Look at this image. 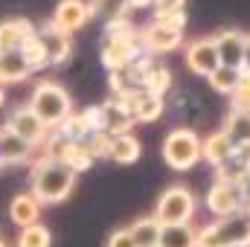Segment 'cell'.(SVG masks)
<instances>
[{
    "instance_id": "39",
    "label": "cell",
    "mask_w": 250,
    "mask_h": 247,
    "mask_svg": "<svg viewBox=\"0 0 250 247\" xmlns=\"http://www.w3.org/2000/svg\"><path fill=\"white\" fill-rule=\"evenodd\" d=\"M3 105H6V87L0 84V111H3Z\"/></svg>"
},
{
    "instance_id": "36",
    "label": "cell",
    "mask_w": 250,
    "mask_h": 247,
    "mask_svg": "<svg viewBox=\"0 0 250 247\" xmlns=\"http://www.w3.org/2000/svg\"><path fill=\"white\" fill-rule=\"evenodd\" d=\"M151 9H154V15H163V12H184V9H187V0H154Z\"/></svg>"
},
{
    "instance_id": "10",
    "label": "cell",
    "mask_w": 250,
    "mask_h": 247,
    "mask_svg": "<svg viewBox=\"0 0 250 247\" xmlns=\"http://www.w3.org/2000/svg\"><path fill=\"white\" fill-rule=\"evenodd\" d=\"M184 59H187L189 70L195 76H201V79H207L221 64L218 62V50H215V38L212 35H201V38L189 41L187 47H184Z\"/></svg>"
},
{
    "instance_id": "12",
    "label": "cell",
    "mask_w": 250,
    "mask_h": 247,
    "mask_svg": "<svg viewBox=\"0 0 250 247\" xmlns=\"http://www.w3.org/2000/svg\"><path fill=\"white\" fill-rule=\"evenodd\" d=\"M90 18H93V15H90V3H87V0H59V3H56V12H53V18H50V23H53L56 29L67 32V35H73V32H79L82 26H87Z\"/></svg>"
},
{
    "instance_id": "6",
    "label": "cell",
    "mask_w": 250,
    "mask_h": 247,
    "mask_svg": "<svg viewBox=\"0 0 250 247\" xmlns=\"http://www.w3.org/2000/svg\"><path fill=\"white\" fill-rule=\"evenodd\" d=\"M143 56V44H140V29H128V32H105V44H102V64L108 70L128 67L134 59Z\"/></svg>"
},
{
    "instance_id": "15",
    "label": "cell",
    "mask_w": 250,
    "mask_h": 247,
    "mask_svg": "<svg viewBox=\"0 0 250 247\" xmlns=\"http://www.w3.org/2000/svg\"><path fill=\"white\" fill-rule=\"evenodd\" d=\"M38 32H41L44 47H47L50 67H62V64L70 62V56H73V35H67V32H62V29H56L50 21H47Z\"/></svg>"
},
{
    "instance_id": "20",
    "label": "cell",
    "mask_w": 250,
    "mask_h": 247,
    "mask_svg": "<svg viewBox=\"0 0 250 247\" xmlns=\"http://www.w3.org/2000/svg\"><path fill=\"white\" fill-rule=\"evenodd\" d=\"M32 76L29 64L23 62L21 53H0V84H21Z\"/></svg>"
},
{
    "instance_id": "14",
    "label": "cell",
    "mask_w": 250,
    "mask_h": 247,
    "mask_svg": "<svg viewBox=\"0 0 250 247\" xmlns=\"http://www.w3.org/2000/svg\"><path fill=\"white\" fill-rule=\"evenodd\" d=\"M32 157H35V145L18 137L6 123L0 125V160L6 166H18V163H29Z\"/></svg>"
},
{
    "instance_id": "30",
    "label": "cell",
    "mask_w": 250,
    "mask_h": 247,
    "mask_svg": "<svg viewBox=\"0 0 250 247\" xmlns=\"http://www.w3.org/2000/svg\"><path fill=\"white\" fill-rule=\"evenodd\" d=\"M90 3V15L93 18H102L105 23L114 21V18H125L131 12L128 0H87Z\"/></svg>"
},
{
    "instance_id": "41",
    "label": "cell",
    "mask_w": 250,
    "mask_h": 247,
    "mask_svg": "<svg viewBox=\"0 0 250 247\" xmlns=\"http://www.w3.org/2000/svg\"><path fill=\"white\" fill-rule=\"evenodd\" d=\"M3 166H6V163H3V160H0V169H3Z\"/></svg>"
},
{
    "instance_id": "3",
    "label": "cell",
    "mask_w": 250,
    "mask_h": 247,
    "mask_svg": "<svg viewBox=\"0 0 250 247\" xmlns=\"http://www.w3.org/2000/svg\"><path fill=\"white\" fill-rule=\"evenodd\" d=\"M26 105L38 114V120L47 125V128H59V125L73 114V99H70V93L64 90L59 82H50V79H44V82H38V84L32 87V96H29Z\"/></svg>"
},
{
    "instance_id": "33",
    "label": "cell",
    "mask_w": 250,
    "mask_h": 247,
    "mask_svg": "<svg viewBox=\"0 0 250 247\" xmlns=\"http://www.w3.org/2000/svg\"><path fill=\"white\" fill-rule=\"evenodd\" d=\"M82 114H84V120H87V125H90V131H105L102 105H87V108H82Z\"/></svg>"
},
{
    "instance_id": "16",
    "label": "cell",
    "mask_w": 250,
    "mask_h": 247,
    "mask_svg": "<svg viewBox=\"0 0 250 247\" xmlns=\"http://www.w3.org/2000/svg\"><path fill=\"white\" fill-rule=\"evenodd\" d=\"M233 154H236V143L224 134V128H218V131L201 137V160H207L212 169L221 166L224 160H230Z\"/></svg>"
},
{
    "instance_id": "28",
    "label": "cell",
    "mask_w": 250,
    "mask_h": 247,
    "mask_svg": "<svg viewBox=\"0 0 250 247\" xmlns=\"http://www.w3.org/2000/svg\"><path fill=\"white\" fill-rule=\"evenodd\" d=\"M239 67H227V64H218L209 76H207V82H209V87L215 90V93H221V96H230L233 90H236V84H239Z\"/></svg>"
},
{
    "instance_id": "32",
    "label": "cell",
    "mask_w": 250,
    "mask_h": 247,
    "mask_svg": "<svg viewBox=\"0 0 250 247\" xmlns=\"http://www.w3.org/2000/svg\"><path fill=\"white\" fill-rule=\"evenodd\" d=\"M111 145H114V134L108 131H93L87 137V148L96 160H111Z\"/></svg>"
},
{
    "instance_id": "18",
    "label": "cell",
    "mask_w": 250,
    "mask_h": 247,
    "mask_svg": "<svg viewBox=\"0 0 250 247\" xmlns=\"http://www.w3.org/2000/svg\"><path fill=\"white\" fill-rule=\"evenodd\" d=\"M41 218V201L32 192H21L9 201V221L18 227H29Z\"/></svg>"
},
{
    "instance_id": "24",
    "label": "cell",
    "mask_w": 250,
    "mask_h": 247,
    "mask_svg": "<svg viewBox=\"0 0 250 247\" xmlns=\"http://www.w3.org/2000/svg\"><path fill=\"white\" fill-rule=\"evenodd\" d=\"M18 53L23 56V62L29 64V70H32V73H38V70L50 67L47 47H44V41H41V32H38V26H35V32H29V35H26V41L21 44V50H18Z\"/></svg>"
},
{
    "instance_id": "11",
    "label": "cell",
    "mask_w": 250,
    "mask_h": 247,
    "mask_svg": "<svg viewBox=\"0 0 250 247\" xmlns=\"http://www.w3.org/2000/svg\"><path fill=\"white\" fill-rule=\"evenodd\" d=\"M120 99L128 105V111H131L134 123H143V125H146V123H157V120L163 117V111H166L163 96L148 93V90H143V87L128 90V93H120Z\"/></svg>"
},
{
    "instance_id": "38",
    "label": "cell",
    "mask_w": 250,
    "mask_h": 247,
    "mask_svg": "<svg viewBox=\"0 0 250 247\" xmlns=\"http://www.w3.org/2000/svg\"><path fill=\"white\" fill-rule=\"evenodd\" d=\"M242 212H245V215L250 218V192L245 195V206H242Z\"/></svg>"
},
{
    "instance_id": "26",
    "label": "cell",
    "mask_w": 250,
    "mask_h": 247,
    "mask_svg": "<svg viewBox=\"0 0 250 247\" xmlns=\"http://www.w3.org/2000/svg\"><path fill=\"white\" fill-rule=\"evenodd\" d=\"M160 227H163V221L151 212V215H146V218H137L128 230H131L134 242L140 247H157V242H160Z\"/></svg>"
},
{
    "instance_id": "29",
    "label": "cell",
    "mask_w": 250,
    "mask_h": 247,
    "mask_svg": "<svg viewBox=\"0 0 250 247\" xmlns=\"http://www.w3.org/2000/svg\"><path fill=\"white\" fill-rule=\"evenodd\" d=\"M53 131H59L62 137H67V140H76V143H84V140L93 134L82 111H73V114H70V117H67L62 125H59V128H53Z\"/></svg>"
},
{
    "instance_id": "17",
    "label": "cell",
    "mask_w": 250,
    "mask_h": 247,
    "mask_svg": "<svg viewBox=\"0 0 250 247\" xmlns=\"http://www.w3.org/2000/svg\"><path fill=\"white\" fill-rule=\"evenodd\" d=\"M29 32H35V23L26 21V18H6V21H0V53H18Z\"/></svg>"
},
{
    "instance_id": "35",
    "label": "cell",
    "mask_w": 250,
    "mask_h": 247,
    "mask_svg": "<svg viewBox=\"0 0 250 247\" xmlns=\"http://www.w3.org/2000/svg\"><path fill=\"white\" fill-rule=\"evenodd\" d=\"M154 21L172 26V29H187V9L184 12H163V15H154Z\"/></svg>"
},
{
    "instance_id": "37",
    "label": "cell",
    "mask_w": 250,
    "mask_h": 247,
    "mask_svg": "<svg viewBox=\"0 0 250 247\" xmlns=\"http://www.w3.org/2000/svg\"><path fill=\"white\" fill-rule=\"evenodd\" d=\"M245 67L250 70V32H248V38H245Z\"/></svg>"
},
{
    "instance_id": "8",
    "label": "cell",
    "mask_w": 250,
    "mask_h": 247,
    "mask_svg": "<svg viewBox=\"0 0 250 247\" xmlns=\"http://www.w3.org/2000/svg\"><path fill=\"white\" fill-rule=\"evenodd\" d=\"M140 44H143V53L148 56H166L184 47V29H172L160 21H151L148 26L140 29Z\"/></svg>"
},
{
    "instance_id": "23",
    "label": "cell",
    "mask_w": 250,
    "mask_h": 247,
    "mask_svg": "<svg viewBox=\"0 0 250 247\" xmlns=\"http://www.w3.org/2000/svg\"><path fill=\"white\" fill-rule=\"evenodd\" d=\"M140 154H143V145H140V140L128 131V134H117L114 137V145H111V160L117 163V166H131V163H137L140 160Z\"/></svg>"
},
{
    "instance_id": "22",
    "label": "cell",
    "mask_w": 250,
    "mask_h": 247,
    "mask_svg": "<svg viewBox=\"0 0 250 247\" xmlns=\"http://www.w3.org/2000/svg\"><path fill=\"white\" fill-rule=\"evenodd\" d=\"M195 236H198V227L192 221H187V224H163L157 247H195Z\"/></svg>"
},
{
    "instance_id": "21",
    "label": "cell",
    "mask_w": 250,
    "mask_h": 247,
    "mask_svg": "<svg viewBox=\"0 0 250 247\" xmlns=\"http://www.w3.org/2000/svg\"><path fill=\"white\" fill-rule=\"evenodd\" d=\"M169 87H172V70L166 64L154 62V56H151L148 64H146V73H143V90L157 93V96H166Z\"/></svg>"
},
{
    "instance_id": "31",
    "label": "cell",
    "mask_w": 250,
    "mask_h": 247,
    "mask_svg": "<svg viewBox=\"0 0 250 247\" xmlns=\"http://www.w3.org/2000/svg\"><path fill=\"white\" fill-rule=\"evenodd\" d=\"M230 108L233 111H250V70L248 67H242V73H239V84L230 93Z\"/></svg>"
},
{
    "instance_id": "13",
    "label": "cell",
    "mask_w": 250,
    "mask_h": 247,
    "mask_svg": "<svg viewBox=\"0 0 250 247\" xmlns=\"http://www.w3.org/2000/svg\"><path fill=\"white\" fill-rule=\"evenodd\" d=\"M215 50H218V62L227 67H245V38L248 32L242 29H218L215 35Z\"/></svg>"
},
{
    "instance_id": "7",
    "label": "cell",
    "mask_w": 250,
    "mask_h": 247,
    "mask_svg": "<svg viewBox=\"0 0 250 247\" xmlns=\"http://www.w3.org/2000/svg\"><path fill=\"white\" fill-rule=\"evenodd\" d=\"M204 204H207V209H209L212 218L236 215V212H242V206H245V189H242V184L218 181V178H215L212 186H209V192H207V198H204Z\"/></svg>"
},
{
    "instance_id": "25",
    "label": "cell",
    "mask_w": 250,
    "mask_h": 247,
    "mask_svg": "<svg viewBox=\"0 0 250 247\" xmlns=\"http://www.w3.org/2000/svg\"><path fill=\"white\" fill-rule=\"evenodd\" d=\"M224 134L236 143V148L239 145H250V111H227V117H224Z\"/></svg>"
},
{
    "instance_id": "1",
    "label": "cell",
    "mask_w": 250,
    "mask_h": 247,
    "mask_svg": "<svg viewBox=\"0 0 250 247\" xmlns=\"http://www.w3.org/2000/svg\"><path fill=\"white\" fill-rule=\"evenodd\" d=\"M76 178L79 175L67 163L38 154V157H32V169H29V184H32L29 192L41 201V206H56L73 195Z\"/></svg>"
},
{
    "instance_id": "40",
    "label": "cell",
    "mask_w": 250,
    "mask_h": 247,
    "mask_svg": "<svg viewBox=\"0 0 250 247\" xmlns=\"http://www.w3.org/2000/svg\"><path fill=\"white\" fill-rule=\"evenodd\" d=\"M0 247H9V242H6V239H3V233H0Z\"/></svg>"
},
{
    "instance_id": "2",
    "label": "cell",
    "mask_w": 250,
    "mask_h": 247,
    "mask_svg": "<svg viewBox=\"0 0 250 247\" xmlns=\"http://www.w3.org/2000/svg\"><path fill=\"white\" fill-rule=\"evenodd\" d=\"M195 247H250V218L245 212L212 218L209 224L198 227Z\"/></svg>"
},
{
    "instance_id": "4",
    "label": "cell",
    "mask_w": 250,
    "mask_h": 247,
    "mask_svg": "<svg viewBox=\"0 0 250 247\" xmlns=\"http://www.w3.org/2000/svg\"><path fill=\"white\" fill-rule=\"evenodd\" d=\"M163 163L172 172H189L201 163V137L192 128H172L163 140Z\"/></svg>"
},
{
    "instance_id": "19",
    "label": "cell",
    "mask_w": 250,
    "mask_h": 247,
    "mask_svg": "<svg viewBox=\"0 0 250 247\" xmlns=\"http://www.w3.org/2000/svg\"><path fill=\"white\" fill-rule=\"evenodd\" d=\"M102 114H105V131L108 134H128L131 128H134V117H131V111H128V105H125L120 96H111V99H105L102 102Z\"/></svg>"
},
{
    "instance_id": "34",
    "label": "cell",
    "mask_w": 250,
    "mask_h": 247,
    "mask_svg": "<svg viewBox=\"0 0 250 247\" xmlns=\"http://www.w3.org/2000/svg\"><path fill=\"white\" fill-rule=\"evenodd\" d=\"M105 247H140V245L134 242V236H131V230H128V227H120V230H114V233L108 236Z\"/></svg>"
},
{
    "instance_id": "5",
    "label": "cell",
    "mask_w": 250,
    "mask_h": 247,
    "mask_svg": "<svg viewBox=\"0 0 250 247\" xmlns=\"http://www.w3.org/2000/svg\"><path fill=\"white\" fill-rule=\"evenodd\" d=\"M198 212V198L195 192L184 184H175V186H166L163 195L157 198L154 204V215L163 221V224H187L195 218Z\"/></svg>"
},
{
    "instance_id": "27",
    "label": "cell",
    "mask_w": 250,
    "mask_h": 247,
    "mask_svg": "<svg viewBox=\"0 0 250 247\" xmlns=\"http://www.w3.org/2000/svg\"><path fill=\"white\" fill-rule=\"evenodd\" d=\"M15 247H53V233L47 224L35 221L29 227H21L15 236Z\"/></svg>"
},
{
    "instance_id": "9",
    "label": "cell",
    "mask_w": 250,
    "mask_h": 247,
    "mask_svg": "<svg viewBox=\"0 0 250 247\" xmlns=\"http://www.w3.org/2000/svg\"><path fill=\"white\" fill-rule=\"evenodd\" d=\"M6 125H9L18 137H23L29 145H35V148H41V145H44V140H47V137H50V131H53V128H47V125L38 120V114H35L29 105L15 108V111L9 114Z\"/></svg>"
}]
</instances>
